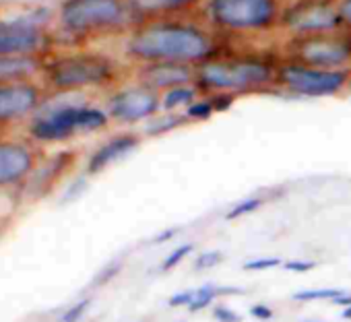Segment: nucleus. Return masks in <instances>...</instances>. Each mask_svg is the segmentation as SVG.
I'll return each mask as SVG.
<instances>
[{"label": "nucleus", "mask_w": 351, "mask_h": 322, "mask_svg": "<svg viewBox=\"0 0 351 322\" xmlns=\"http://www.w3.org/2000/svg\"><path fill=\"white\" fill-rule=\"evenodd\" d=\"M132 58L151 62L201 64L213 58L215 42L211 34L195 23L157 19L138 27L126 44Z\"/></svg>", "instance_id": "1"}, {"label": "nucleus", "mask_w": 351, "mask_h": 322, "mask_svg": "<svg viewBox=\"0 0 351 322\" xmlns=\"http://www.w3.org/2000/svg\"><path fill=\"white\" fill-rule=\"evenodd\" d=\"M195 79L203 89L217 93H244L275 83L277 71L258 58H209L195 69Z\"/></svg>", "instance_id": "2"}, {"label": "nucleus", "mask_w": 351, "mask_h": 322, "mask_svg": "<svg viewBox=\"0 0 351 322\" xmlns=\"http://www.w3.org/2000/svg\"><path fill=\"white\" fill-rule=\"evenodd\" d=\"M279 0H207L209 21L232 34H258L281 21Z\"/></svg>", "instance_id": "3"}, {"label": "nucleus", "mask_w": 351, "mask_h": 322, "mask_svg": "<svg viewBox=\"0 0 351 322\" xmlns=\"http://www.w3.org/2000/svg\"><path fill=\"white\" fill-rule=\"evenodd\" d=\"M108 124V114L91 106H62L34 120L32 134L44 143L66 140L81 132H95Z\"/></svg>", "instance_id": "4"}, {"label": "nucleus", "mask_w": 351, "mask_h": 322, "mask_svg": "<svg viewBox=\"0 0 351 322\" xmlns=\"http://www.w3.org/2000/svg\"><path fill=\"white\" fill-rule=\"evenodd\" d=\"M289 62L341 71L351 60V40L339 32L316 34V36H298L289 44Z\"/></svg>", "instance_id": "5"}, {"label": "nucleus", "mask_w": 351, "mask_h": 322, "mask_svg": "<svg viewBox=\"0 0 351 322\" xmlns=\"http://www.w3.org/2000/svg\"><path fill=\"white\" fill-rule=\"evenodd\" d=\"M128 11L126 0H66L60 21L69 32L89 34L122 25Z\"/></svg>", "instance_id": "6"}, {"label": "nucleus", "mask_w": 351, "mask_h": 322, "mask_svg": "<svg viewBox=\"0 0 351 322\" xmlns=\"http://www.w3.org/2000/svg\"><path fill=\"white\" fill-rule=\"evenodd\" d=\"M349 77L351 73L347 69L326 71V69L298 64V62H285L283 66L277 69L275 83L295 95L322 97L343 91L349 85Z\"/></svg>", "instance_id": "7"}, {"label": "nucleus", "mask_w": 351, "mask_h": 322, "mask_svg": "<svg viewBox=\"0 0 351 322\" xmlns=\"http://www.w3.org/2000/svg\"><path fill=\"white\" fill-rule=\"evenodd\" d=\"M48 75L50 83L58 89H83L108 83L114 77V66L104 56L77 54L56 60Z\"/></svg>", "instance_id": "8"}, {"label": "nucleus", "mask_w": 351, "mask_h": 322, "mask_svg": "<svg viewBox=\"0 0 351 322\" xmlns=\"http://www.w3.org/2000/svg\"><path fill=\"white\" fill-rule=\"evenodd\" d=\"M281 25L298 36H316V34H332L341 29V19L337 11V3L332 0H298L281 15Z\"/></svg>", "instance_id": "9"}, {"label": "nucleus", "mask_w": 351, "mask_h": 322, "mask_svg": "<svg viewBox=\"0 0 351 322\" xmlns=\"http://www.w3.org/2000/svg\"><path fill=\"white\" fill-rule=\"evenodd\" d=\"M161 108V97L157 91L147 87H132L118 91L108 101V114L124 124H134L149 120Z\"/></svg>", "instance_id": "10"}, {"label": "nucleus", "mask_w": 351, "mask_h": 322, "mask_svg": "<svg viewBox=\"0 0 351 322\" xmlns=\"http://www.w3.org/2000/svg\"><path fill=\"white\" fill-rule=\"evenodd\" d=\"M36 166L34 151L27 145L0 143V186H13L25 180Z\"/></svg>", "instance_id": "11"}, {"label": "nucleus", "mask_w": 351, "mask_h": 322, "mask_svg": "<svg viewBox=\"0 0 351 322\" xmlns=\"http://www.w3.org/2000/svg\"><path fill=\"white\" fill-rule=\"evenodd\" d=\"M44 42L42 32L27 21L0 23V56H27Z\"/></svg>", "instance_id": "12"}, {"label": "nucleus", "mask_w": 351, "mask_h": 322, "mask_svg": "<svg viewBox=\"0 0 351 322\" xmlns=\"http://www.w3.org/2000/svg\"><path fill=\"white\" fill-rule=\"evenodd\" d=\"M193 79H195V71L189 64H178V62H151L141 71V85L163 93L173 87L189 85Z\"/></svg>", "instance_id": "13"}, {"label": "nucleus", "mask_w": 351, "mask_h": 322, "mask_svg": "<svg viewBox=\"0 0 351 322\" xmlns=\"http://www.w3.org/2000/svg\"><path fill=\"white\" fill-rule=\"evenodd\" d=\"M40 93L27 83H7L0 85V122H11L27 116L36 110Z\"/></svg>", "instance_id": "14"}, {"label": "nucleus", "mask_w": 351, "mask_h": 322, "mask_svg": "<svg viewBox=\"0 0 351 322\" xmlns=\"http://www.w3.org/2000/svg\"><path fill=\"white\" fill-rule=\"evenodd\" d=\"M138 147V136L136 134H118L110 140H106L91 157L87 164V172L89 174H99L104 172L108 166H112L114 161L126 157L130 151H134Z\"/></svg>", "instance_id": "15"}, {"label": "nucleus", "mask_w": 351, "mask_h": 322, "mask_svg": "<svg viewBox=\"0 0 351 322\" xmlns=\"http://www.w3.org/2000/svg\"><path fill=\"white\" fill-rule=\"evenodd\" d=\"M199 0H126V5L132 13L151 19H165L169 15L182 13L195 7Z\"/></svg>", "instance_id": "16"}, {"label": "nucleus", "mask_w": 351, "mask_h": 322, "mask_svg": "<svg viewBox=\"0 0 351 322\" xmlns=\"http://www.w3.org/2000/svg\"><path fill=\"white\" fill-rule=\"evenodd\" d=\"M38 69L36 60L29 56H0V85L17 83Z\"/></svg>", "instance_id": "17"}, {"label": "nucleus", "mask_w": 351, "mask_h": 322, "mask_svg": "<svg viewBox=\"0 0 351 322\" xmlns=\"http://www.w3.org/2000/svg\"><path fill=\"white\" fill-rule=\"evenodd\" d=\"M195 95H197V89L195 87H189V85H182V87H173L169 91L163 93L161 97V108L165 112H173L178 108H189L193 101H195Z\"/></svg>", "instance_id": "18"}, {"label": "nucleus", "mask_w": 351, "mask_h": 322, "mask_svg": "<svg viewBox=\"0 0 351 322\" xmlns=\"http://www.w3.org/2000/svg\"><path fill=\"white\" fill-rule=\"evenodd\" d=\"M345 291L347 289H332V287H326V289H302V291H295L291 295V299H295V301H320V299L332 301Z\"/></svg>", "instance_id": "19"}, {"label": "nucleus", "mask_w": 351, "mask_h": 322, "mask_svg": "<svg viewBox=\"0 0 351 322\" xmlns=\"http://www.w3.org/2000/svg\"><path fill=\"white\" fill-rule=\"evenodd\" d=\"M184 122H186V116H176V114L167 112V116L149 122V126H147L145 132L151 134V136H157V134H163V132H167V130H173L176 126H180V124H184Z\"/></svg>", "instance_id": "20"}, {"label": "nucleus", "mask_w": 351, "mask_h": 322, "mask_svg": "<svg viewBox=\"0 0 351 322\" xmlns=\"http://www.w3.org/2000/svg\"><path fill=\"white\" fill-rule=\"evenodd\" d=\"M215 297H219L217 285H203V287H199V289L195 291V299H193V304L189 306V312L197 314V312H201V310L209 308V306L215 301Z\"/></svg>", "instance_id": "21"}, {"label": "nucleus", "mask_w": 351, "mask_h": 322, "mask_svg": "<svg viewBox=\"0 0 351 322\" xmlns=\"http://www.w3.org/2000/svg\"><path fill=\"white\" fill-rule=\"evenodd\" d=\"M265 205V199L263 197H250V199H244L240 201L238 205H234L228 213H226V221H236L244 215H250L254 213L256 209H261Z\"/></svg>", "instance_id": "22"}, {"label": "nucleus", "mask_w": 351, "mask_h": 322, "mask_svg": "<svg viewBox=\"0 0 351 322\" xmlns=\"http://www.w3.org/2000/svg\"><path fill=\"white\" fill-rule=\"evenodd\" d=\"M195 252V244L193 242H186V244H180V246H176L163 260H161V271L165 273V271H171V269H176L178 267L184 258H189L191 254Z\"/></svg>", "instance_id": "23"}, {"label": "nucleus", "mask_w": 351, "mask_h": 322, "mask_svg": "<svg viewBox=\"0 0 351 322\" xmlns=\"http://www.w3.org/2000/svg\"><path fill=\"white\" fill-rule=\"evenodd\" d=\"M215 112L211 99H201V101H193L189 108H186V120H207L211 118Z\"/></svg>", "instance_id": "24"}, {"label": "nucleus", "mask_w": 351, "mask_h": 322, "mask_svg": "<svg viewBox=\"0 0 351 322\" xmlns=\"http://www.w3.org/2000/svg\"><path fill=\"white\" fill-rule=\"evenodd\" d=\"M283 258H279V256H261V258H250V260H246L244 264H242V269L244 271H254V273H258V271H269V269H277V267H283Z\"/></svg>", "instance_id": "25"}, {"label": "nucleus", "mask_w": 351, "mask_h": 322, "mask_svg": "<svg viewBox=\"0 0 351 322\" xmlns=\"http://www.w3.org/2000/svg\"><path fill=\"white\" fill-rule=\"evenodd\" d=\"M89 306H91V299H89V297H85V299H79L77 304L69 306V308H66V310L60 314L58 322H81V318L87 314Z\"/></svg>", "instance_id": "26"}, {"label": "nucleus", "mask_w": 351, "mask_h": 322, "mask_svg": "<svg viewBox=\"0 0 351 322\" xmlns=\"http://www.w3.org/2000/svg\"><path fill=\"white\" fill-rule=\"evenodd\" d=\"M223 260V254L219 250H207V252H201L195 260V269L197 271H207V269H213L217 267L219 262Z\"/></svg>", "instance_id": "27"}, {"label": "nucleus", "mask_w": 351, "mask_h": 322, "mask_svg": "<svg viewBox=\"0 0 351 322\" xmlns=\"http://www.w3.org/2000/svg\"><path fill=\"white\" fill-rule=\"evenodd\" d=\"M211 314H213V318L217 322H242V316L238 312H234L232 308L223 306V304H215Z\"/></svg>", "instance_id": "28"}, {"label": "nucleus", "mask_w": 351, "mask_h": 322, "mask_svg": "<svg viewBox=\"0 0 351 322\" xmlns=\"http://www.w3.org/2000/svg\"><path fill=\"white\" fill-rule=\"evenodd\" d=\"M195 291L197 289H184V291H176L169 299L167 306L169 308H189L195 299Z\"/></svg>", "instance_id": "29"}, {"label": "nucleus", "mask_w": 351, "mask_h": 322, "mask_svg": "<svg viewBox=\"0 0 351 322\" xmlns=\"http://www.w3.org/2000/svg\"><path fill=\"white\" fill-rule=\"evenodd\" d=\"M283 269L289 271V273H310L312 269H316V262L314 260H306V258H291V260H285L283 262Z\"/></svg>", "instance_id": "30"}, {"label": "nucleus", "mask_w": 351, "mask_h": 322, "mask_svg": "<svg viewBox=\"0 0 351 322\" xmlns=\"http://www.w3.org/2000/svg\"><path fill=\"white\" fill-rule=\"evenodd\" d=\"M120 271H122V262H110L104 271H99V273H97V277L93 279V285H95V287H99V285L110 283V281H112Z\"/></svg>", "instance_id": "31"}, {"label": "nucleus", "mask_w": 351, "mask_h": 322, "mask_svg": "<svg viewBox=\"0 0 351 322\" xmlns=\"http://www.w3.org/2000/svg\"><path fill=\"white\" fill-rule=\"evenodd\" d=\"M182 232V227H165V230H161L155 238H153V242L151 244H155V246H161V244H165V242H171L176 236H178Z\"/></svg>", "instance_id": "32"}, {"label": "nucleus", "mask_w": 351, "mask_h": 322, "mask_svg": "<svg viewBox=\"0 0 351 322\" xmlns=\"http://www.w3.org/2000/svg\"><path fill=\"white\" fill-rule=\"evenodd\" d=\"M250 316L256 320H271L273 318V308L267 304H254L250 306Z\"/></svg>", "instance_id": "33"}, {"label": "nucleus", "mask_w": 351, "mask_h": 322, "mask_svg": "<svg viewBox=\"0 0 351 322\" xmlns=\"http://www.w3.org/2000/svg\"><path fill=\"white\" fill-rule=\"evenodd\" d=\"M337 11H339L341 23L351 27V0H339V3H337Z\"/></svg>", "instance_id": "34"}, {"label": "nucleus", "mask_w": 351, "mask_h": 322, "mask_svg": "<svg viewBox=\"0 0 351 322\" xmlns=\"http://www.w3.org/2000/svg\"><path fill=\"white\" fill-rule=\"evenodd\" d=\"M332 304H335V306H341V308H349V306H351V291L341 293L337 299H332Z\"/></svg>", "instance_id": "35"}, {"label": "nucleus", "mask_w": 351, "mask_h": 322, "mask_svg": "<svg viewBox=\"0 0 351 322\" xmlns=\"http://www.w3.org/2000/svg\"><path fill=\"white\" fill-rule=\"evenodd\" d=\"M341 316H343L345 320H351V306H349V308H343Z\"/></svg>", "instance_id": "36"}, {"label": "nucleus", "mask_w": 351, "mask_h": 322, "mask_svg": "<svg viewBox=\"0 0 351 322\" xmlns=\"http://www.w3.org/2000/svg\"><path fill=\"white\" fill-rule=\"evenodd\" d=\"M302 322H322V320H302Z\"/></svg>", "instance_id": "37"}]
</instances>
